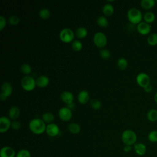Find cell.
I'll list each match as a JSON object with an SVG mask.
<instances>
[{
	"instance_id": "35",
	"label": "cell",
	"mask_w": 157,
	"mask_h": 157,
	"mask_svg": "<svg viewBox=\"0 0 157 157\" xmlns=\"http://www.w3.org/2000/svg\"><path fill=\"white\" fill-rule=\"evenodd\" d=\"M99 55L102 58L107 59L110 56V52L107 48H102L100 50Z\"/></svg>"
},
{
	"instance_id": "21",
	"label": "cell",
	"mask_w": 157,
	"mask_h": 157,
	"mask_svg": "<svg viewBox=\"0 0 157 157\" xmlns=\"http://www.w3.org/2000/svg\"><path fill=\"white\" fill-rule=\"evenodd\" d=\"M147 118L149 121L155 122L157 121V109H151L147 113Z\"/></svg>"
},
{
	"instance_id": "26",
	"label": "cell",
	"mask_w": 157,
	"mask_h": 157,
	"mask_svg": "<svg viewBox=\"0 0 157 157\" xmlns=\"http://www.w3.org/2000/svg\"><path fill=\"white\" fill-rule=\"evenodd\" d=\"M147 43L150 46L157 45V33H152L150 34L147 39Z\"/></svg>"
},
{
	"instance_id": "32",
	"label": "cell",
	"mask_w": 157,
	"mask_h": 157,
	"mask_svg": "<svg viewBox=\"0 0 157 157\" xmlns=\"http://www.w3.org/2000/svg\"><path fill=\"white\" fill-rule=\"evenodd\" d=\"M82 43L79 40H74L72 43V48L75 51H80L82 48Z\"/></svg>"
},
{
	"instance_id": "31",
	"label": "cell",
	"mask_w": 157,
	"mask_h": 157,
	"mask_svg": "<svg viewBox=\"0 0 157 157\" xmlns=\"http://www.w3.org/2000/svg\"><path fill=\"white\" fill-rule=\"evenodd\" d=\"M21 72L25 74V75H29L31 71H32V69L31 66L28 64V63H23L21 64Z\"/></svg>"
},
{
	"instance_id": "15",
	"label": "cell",
	"mask_w": 157,
	"mask_h": 157,
	"mask_svg": "<svg viewBox=\"0 0 157 157\" xmlns=\"http://www.w3.org/2000/svg\"><path fill=\"white\" fill-rule=\"evenodd\" d=\"M61 100L66 103L67 104L73 102L74 101V95L73 94L68 91H64L61 93Z\"/></svg>"
},
{
	"instance_id": "28",
	"label": "cell",
	"mask_w": 157,
	"mask_h": 157,
	"mask_svg": "<svg viewBox=\"0 0 157 157\" xmlns=\"http://www.w3.org/2000/svg\"><path fill=\"white\" fill-rule=\"evenodd\" d=\"M147 139L151 143L157 142V130H152L150 131L147 135Z\"/></svg>"
},
{
	"instance_id": "43",
	"label": "cell",
	"mask_w": 157,
	"mask_h": 157,
	"mask_svg": "<svg viewBox=\"0 0 157 157\" xmlns=\"http://www.w3.org/2000/svg\"><path fill=\"white\" fill-rule=\"evenodd\" d=\"M156 2H157V0H156Z\"/></svg>"
},
{
	"instance_id": "41",
	"label": "cell",
	"mask_w": 157,
	"mask_h": 157,
	"mask_svg": "<svg viewBox=\"0 0 157 157\" xmlns=\"http://www.w3.org/2000/svg\"><path fill=\"white\" fill-rule=\"evenodd\" d=\"M67 107L68 108H69L70 109H73V108L74 107V104H73V102H71V103L68 104H67Z\"/></svg>"
},
{
	"instance_id": "23",
	"label": "cell",
	"mask_w": 157,
	"mask_h": 157,
	"mask_svg": "<svg viewBox=\"0 0 157 157\" xmlns=\"http://www.w3.org/2000/svg\"><path fill=\"white\" fill-rule=\"evenodd\" d=\"M42 119L44 122L48 123L49 124L52 123V121L55 120V117L52 112H46L42 115Z\"/></svg>"
},
{
	"instance_id": "25",
	"label": "cell",
	"mask_w": 157,
	"mask_h": 157,
	"mask_svg": "<svg viewBox=\"0 0 157 157\" xmlns=\"http://www.w3.org/2000/svg\"><path fill=\"white\" fill-rule=\"evenodd\" d=\"M88 34V30L86 28L83 26H80L77 28L75 31V35L78 38H84Z\"/></svg>"
},
{
	"instance_id": "27",
	"label": "cell",
	"mask_w": 157,
	"mask_h": 157,
	"mask_svg": "<svg viewBox=\"0 0 157 157\" xmlns=\"http://www.w3.org/2000/svg\"><path fill=\"white\" fill-rule=\"evenodd\" d=\"M117 66L118 67L121 69V70H124L128 65V61L126 58H123V57H121V58H120L118 60H117Z\"/></svg>"
},
{
	"instance_id": "10",
	"label": "cell",
	"mask_w": 157,
	"mask_h": 157,
	"mask_svg": "<svg viewBox=\"0 0 157 157\" xmlns=\"http://www.w3.org/2000/svg\"><path fill=\"white\" fill-rule=\"evenodd\" d=\"M136 28L138 33L143 36L148 34L151 31L150 25L145 21H141L137 24Z\"/></svg>"
},
{
	"instance_id": "16",
	"label": "cell",
	"mask_w": 157,
	"mask_h": 157,
	"mask_svg": "<svg viewBox=\"0 0 157 157\" xmlns=\"http://www.w3.org/2000/svg\"><path fill=\"white\" fill-rule=\"evenodd\" d=\"M49 78L44 75H39L36 80V85L39 87L43 88L47 86L49 83Z\"/></svg>"
},
{
	"instance_id": "29",
	"label": "cell",
	"mask_w": 157,
	"mask_h": 157,
	"mask_svg": "<svg viewBox=\"0 0 157 157\" xmlns=\"http://www.w3.org/2000/svg\"><path fill=\"white\" fill-rule=\"evenodd\" d=\"M96 23L97 24L101 26V27H106L107 26L108 24H109V21L107 19V18L103 15L99 16L97 20H96Z\"/></svg>"
},
{
	"instance_id": "34",
	"label": "cell",
	"mask_w": 157,
	"mask_h": 157,
	"mask_svg": "<svg viewBox=\"0 0 157 157\" xmlns=\"http://www.w3.org/2000/svg\"><path fill=\"white\" fill-rule=\"evenodd\" d=\"M91 106L94 109H99L101 107V102L99 100L96 99H93L90 101Z\"/></svg>"
},
{
	"instance_id": "36",
	"label": "cell",
	"mask_w": 157,
	"mask_h": 157,
	"mask_svg": "<svg viewBox=\"0 0 157 157\" xmlns=\"http://www.w3.org/2000/svg\"><path fill=\"white\" fill-rule=\"evenodd\" d=\"M16 157H31V153L28 150L22 149L18 152Z\"/></svg>"
},
{
	"instance_id": "18",
	"label": "cell",
	"mask_w": 157,
	"mask_h": 157,
	"mask_svg": "<svg viewBox=\"0 0 157 157\" xmlns=\"http://www.w3.org/2000/svg\"><path fill=\"white\" fill-rule=\"evenodd\" d=\"M20 113V109L17 106H15V105L12 106L9 109V112H8L9 117L10 119L15 120V119H17L19 117Z\"/></svg>"
},
{
	"instance_id": "9",
	"label": "cell",
	"mask_w": 157,
	"mask_h": 157,
	"mask_svg": "<svg viewBox=\"0 0 157 157\" xmlns=\"http://www.w3.org/2000/svg\"><path fill=\"white\" fill-rule=\"evenodd\" d=\"M72 110L67 107H62L58 110V116L63 121H69L72 117Z\"/></svg>"
},
{
	"instance_id": "40",
	"label": "cell",
	"mask_w": 157,
	"mask_h": 157,
	"mask_svg": "<svg viewBox=\"0 0 157 157\" xmlns=\"http://www.w3.org/2000/svg\"><path fill=\"white\" fill-rule=\"evenodd\" d=\"M131 149H132V147H131V146H130V145H125L124 147V148H123L124 151L125 152H126V153L129 152V151L131 150Z\"/></svg>"
},
{
	"instance_id": "11",
	"label": "cell",
	"mask_w": 157,
	"mask_h": 157,
	"mask_svg": "<svg viewBox=\"0 0 157 157\" xmlns=\"http://www.w3.org/2000/svg\"><path fill=\"white\" fill-rule=\"evenodd\" d=\"M46 133L51 137L56 136L59 132V129L58 126L53 123H49L46 126L45 129Z\"/></svg>"
},
{
	"instance_id": "5",
	"label": "cell",
	"mask_w": 157,
	"mask_h": 157,
	"mask_svg": "<svg viewBox=\"0 0 157 157\" xmlns=\"http://www.w3.org/2000/svg\"><path fill=\"white\" fill-rule=\"evenodd\" d=\"M93 42L97 47L99 48L104 47L107 42V37L104 33L101 31L97 32L93 36Z\"/></svg>"
},
{
	"instance_id": "3",
	"label": "cell",
	"mask_w": 157,
	"mask_h": 157,
	"mask_svg": "<svg viewBox=\"0 0 157 157\" xmlns=\"http://www.w3.org/2000/svg\"><path fill=\"white\" fill-rule=\"evenodd\" d=\"M121 140L126 145H134L137 140L136 132L131 129H126L121 134Z\"/></svg>"
},
{
	"instance_id": "30",
	"label": "cell",
	"mask_w": 157,
	"mask_h": 157,
	"mask_svg": "<svg viewBox=\"0 0 157 157\" xmlns=\"http://www.w3.org/2000/svg\"><path fill=\"white\" fill-rule=\"evenodd\" d=\"M39 15L40 18L47 19L50 16V11L47 8H42L39 12Z\"/></svg>"
},
{
	"instance_id": "14",
	"label": "cell",
	"mask_w": 157,
	"mask_h": 157,
	"mask_svg": "<svg viewBox=\"0 0 157 157\" xmlns=\"http://www.w3.org/2000/svg\"><path fill=\"white\" fill-rule=\"evenodd\" d=\"M15 155V150L10 147H4L0 151L1 157H14Z\"/></svg>"
},
{
	"instance_id": "8",
	"label": "cell",
	"mask_w": 157,
	"mask_h": 157,
	"mask_svg": "<svg viewBox=\"0 0 157 157\" xmlns=\"http://www.w3.org/2000/svg\"><path fill=\"white\" fill-rule=\"evenodd\" d=\"M136 80L137 83L143 88L150 84V77L145 72L139 73L136 77Z\"/></svg>"
},
{
	"instance_id": "39",
	"label": "cell",
	"mask_w": 157,
	"mask_h": 157,
	"mask_svg": "<svg viewBox=\"0 0 157 157\" xmlns=\"http://www.w3.org/2000/svg\"><path fill=\"white\" fill-rule=\"evenodd\" d=\"M144 90L146 93H151L153 91V86L151 84H149L144 88Z\"/></svg>"
},
{
	"instance_id": "7",
	"label": "cell",
	"mask_w": 157,
	"mask_h": 157,
	"mask_svg": "<svg viewBox=\"0 0 157 157\" xmlns=\"http://www.w3.org/2000/svg\"><path fill=\"white\" fill-rule=\"evenodd\" d=\"M12 93V86L8 82H4L1 85V92L0 94V99L2 101L6 100Z\"/></svg>"
},
{
	"instance_id": "12",
	"label": "cell",
	"mask_w": 157,
	"mask_h": 157,
	"mask_svg": "<svg viewBox=\"0 0 157 157\" xmlns=\"http://www.w3.org/2000/svg\"><path fill=\"white\" fill-rule=\"evenodd\" d=\"M11 123L9 118L2 116L0 118V132L1 133L6 132L11 126Z\"/></svg>"
},
{
	"instance_id": "38",
	"label": "cell",
	"mask_w": 157,
	"mask_h": 157,
	"mask_svg": "<svg viewBox=\"0 0 157 157\" xmlns=\"http://www.w3.org/2000/svg\"><path fill=\"white\" fill-rule=\"evenodd\" d=\"M6 25V18L2 16H0V30H2L3 28Z\"/></svg>"
},
{
	"instance_id": "19",
	"label": "cell",
	"mask_w": 157,
	"mask_h": 157,
	"mask_svg": "<svg viewBox=\"0 0 157 157\" xmlns=\"http://www.w3.org/2000/svg\"><path fill=\"white\" fill-rule=\"evenodd\" d=\"M156 1L154 0H142L140 1L141 7L145 10H150L155 5Z\"/></svg>"
},
{
	"instance_id": "2",
	"label": "cell",
	"mask_w": 157,
	"mask_h": 157,
	"mask_svg": "<svg viewBox=\"0 0 157 157\" xmlns=\"http://www.w3.org/2000/svg\"><path fill=\"white\" fill-rule=\"evenodd\" d=\"M127 17L131 24L137 25L142 21L143 15L139 9L136 7H132L128 10Z\"/></svg>"
},
{
	"instance_id": "13",
	"label": "cell",
	"mask_w": 157,
	"mask_h": 157,
	"mask_svg": "<svg viewBox=\"0 0 157 157\" xmlns=\"http://www.w3.org/2000/svg\"><path fill=\"white\" fill-rule=\"evenodd\" d=\"M134 150L137 155L142 156L146 153L147 147L143 143H136L134 145Z\"/></svg>"
},
{
	"instance_id": "20",
	"label": "cell",
	"mask_w": 157,
	"mask_h": 157,
	"mask_svg": "<svg viewBox=\"0 0 157 157\" xmlns=\"http://www.w3.org/2000/svg\"><path fill=\"white\" fill-rule=\"evenodd\" d=\"M155 14L150 11H148L143 15V19L144 20V21L148 24L153 23L155 20Z\"/></svg>"
},
{
	"instance_id": "33",
	"label": "cell",
	"mask_w": 157,
	"mask_h": 157,
	"mask_svg": "<svg viewBox=\"0 0 157 157\" xmlns=\"http://www.w3.org/2000/svg\"><path fill=\"white\" fill-rule=\"evenodd\" d=\"M9 23L12 25H16L20 21V18L16 15H12L8 18Z\"/></svg>"
},
{
	"instance_id": "1",
	"label": "cell",
	"mask_w": 157,
	"mask_h": 157,
	"mask_svg": "<svg viewBox=\"0 0 157 157\" xmlns=\"http://www.w3.org/2000/svg\"><path fill=\"white\" fill-rule=\"evenodd\" d=\"M29 128L34 134H41L45 131L46 125L42 119L34 118L29 121Z\"/></svg>"
},
{
	"instance_id": "17",
	"label": "cell",
	"mask_w": 157,
	"mask_h": 157,
	"mask_svg": "<svg viewBox=\"0 0 157 157\" xmlns=\"http://www.w3.org/2000/svg\"><path fill=\"white\" fill-rule=\"evenodd\" d=\"M90 99V94L86 90L80 91L77 95V99L81 104H86Z\"/></svg>"
},
{
	"instance_id": "24",
	"label": "cell",
	"mask_w": 157,
	"mask_h": 157,
	"mask_svg": "<svg viewBox=\"0 0 157 157\" xmlns=\"http://www.w3.org/2000/svg\"><path fill=\"white\" fill-rule=\"evenodd\" d=\"M68 129L72 134H78L80 131V126L77 123H71L68 125Z\"/></svg>"
},
{
	"instance_id": "4",
	"label": "cell",
	"mask_w": 157,
	"mask_h": 157,
	"mask_svg": "<svg viewBox=\"0 0 157 157\" xmlns=\"http://www.w3.org/2000/svg\"><path fill=\"white\" fill-rule=\"evenodd\" d=\"M21 85L22 88L26 91H31L34 89L36 82V80L31 75H25L21 80Z\"/></svg>"
},
{
	"instance_id": "6",
	"label": "cell",
	"mask_w": 157,
	"mask_h": 157,
	"mask_svg": "<svg viewBox=\"0 0 157 157\" xmlns=\"http://www.w3.org/2000/svg\"><path fill=\"white\" fill-rule=\"evenodd\" d=\"M59 38L64 42H70L73 40L74 34L73 31L68 28H63L59 33Z\"/></svg>"
},
{
	"instance_id": "37",
	"label": "cell",
	"mask_w": 157,
	"mask_h": 157,
	"mask_svg": "<svg viewBox=\"0 0 157 157\" xmlns=\"http://www.w3.org/2000/svg\"><path fill=\"white\" fill-rule=\"evenodd\" d=\"M11 127L13 129L15 130H17L18 129L20 128L21 127V124L17 120H13L12 123H11Z\"/></svg>"
},
{
	"instance_id": "22",
	"label": "cell",
	"mask_w": 157,
	"mask_h": 157,
	"mask_svg": "<svg viewBox=\"0 0 157 157\" xmlns=\"http://www.w3.org/2000/svg\"><path fill=\"white\" fill-rule=\"evenodd\" d=\"M114 12V7L113 6L109 3L105 4L102 7V12L104 15L107 16L111 15Z\"/></svg>"
},
{
	"instance_id": "42",
	"label": "cell",
	"mask_w": 157,
	"mask_h": 157,
	"mask_svg": "<svg viewBox=\"0 0 157 157\" xmlns=\"http://www.w3.org/2000/svg\"><path fill=\"white\" fill-rule=\"evenodd\" d=\"M153 99H154V101H155V103H156V105H157V91L155 93L154 96H153Z\"/></svg>"
}]
</instances>
